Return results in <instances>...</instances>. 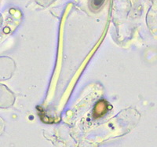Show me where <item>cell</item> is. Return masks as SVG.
Returning <instances> with one entry per match:
<instances>
[{"mask_svg":"<svg viewBox=\"0 0 157 147\" xmlns=\"http://www.w3.org/2000/svg\"><path fill=\"white\" fill-rule=\"evenodd\" d=\"M104 103H105V102H103V104L102 105H101L100 103L97 104L96 109H98V111H95V112H98V115H99V113H101V115L104 114V113L107 110L105 109V105H104Z\"/></svg>","mask_w":157,"mask_h":147,"instance_id":"6da1fadb","label":"cell"},{"mask_svg":"<svg viewBox=\"0 0 157 147\" xmlns=\"http://www.w3.org/2000/svg\"><path fill=\"white\" fill-rule=\"evenodd\" d=\"M104 1L105 0H93V5L94 6H95V7H99V6H101L103 4Z\"/></svg>","mask_w":157,"mask_h":147,"instance_id":"7a4b0ae2","label":"cell"}]
</instances>
